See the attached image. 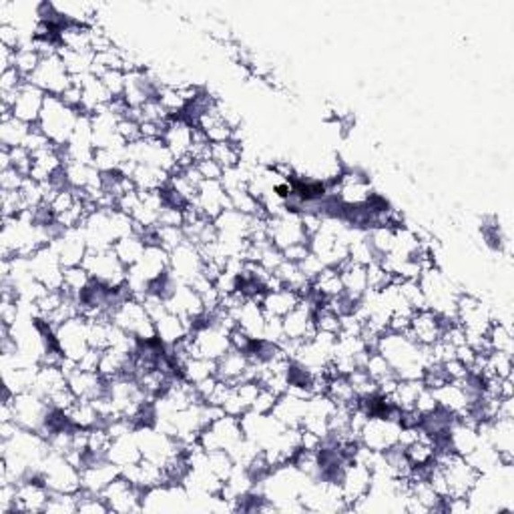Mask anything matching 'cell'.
Returning <instances> with one entry per match:
<instances>
[{"label":"cell","instance_id":"cell-19","mask_svg":"<svg viewBox=\"0 0 514 514\" xmlns=\"http://www.w3.org/2000/svg\"><path fill=\"white\" fill-rule=\"evenodd\" d=\"M145 250H147V242H145L141 234H128L125 237L119 239V242L113 245V252L117 253L119 260L123 261L125 268H133V265L141 260Z\"/></svg>","mask_w":514,"mask_h":514},{"label":"cell","instance_id":"cell-22","mask_svg":"<svg viewBox=\"0 0 514 514\" xmlns=\"http://www.w3.org/2000/svg\"><path fill=\"white\" fill-rule=\"evenodd\" d=\"M91 276L83 265H73V268H65V279H63V291L73 297H79L84 289L91 286Z\"/></svg>","mask_w":514,"mask_h":514},{"label":"cell","instance_id":"cell-6","mask_svg":"<svg viewBox=\"0 0 514 514\" xmlns=\"http://www.w3.org/2000/svg\"><path fill=\"white\" fill-rule=\"evenodd\" d=\"M53 333H55L58 350H61L66 359L79 362V359L91 350L89 323L83 318V315H76V318L65 322L63 325H58Z\"/></svg>","mask_w":514,"mask_h":514},{"label":"cell","instance_id":"cell-16","mask_svg":"<svg viewBox=\"0 0 514 514\" xmlns=\"http://www.w3.org/2000/svg\"><path fill=\"white\" fill-rule=\"evenodd\" d=\"M340 273H341V284H344V296L358 304L368 291L366 265H359L354 263L352 260H348L340 265Z\"/></svg>","mask_w":514,"mask_h":514},{"label":"cell","instance_id":"cell-1","mask_svg":"<svg viewBox=\"0 0 514 514\" xmlns=\"http://www.w3.org/2000/svg\"><path fill=\"white\" fill-rule=\"evenodd\" d=\"M79 119H81L79 109L68 107L61 97L47 95L45 107H42L37 127L40 128L42 135L55 145V147L65 149L66 143L71 141Z\"/></svg>","mask_w":514,"mask_h":514},{"label":"cell","instance_id":"cell-7","mask_svg":"<svg viewBox=\"0 0 514 514\" xmlns=\"http://www.w3.org/2000/svg\"><path fill=\"white\" fill-rule=\"evenodd\" d=\"M32 278L47 289H63L65 265L53 245H47L29 257Z\"/></svg>","mask_w":514,"mask_h":514},{"label":"cell","instance_id":"cell-15","mask_svg":"<svg viewBox=\"0 0 514 514\" xmlns=\"http://www.w3.org/2000/svg\"><path fill=\"white\" fill-rule=\"evenodd\" d=\"M302 299L304 297L299 296L297 291H291L288 288H276L265 291L260 304L268 315H273V318H286L294 307L299 306Z\"/></svg>","mask_w":514,"mask_h":514},{"label":"cell","instance_id":"cell-12","mask_svg":"<svg viewBox=\"0 0 514 514\" xmlns=\"http://www.w3.org/2000/svg\"><path fill=\"white\" fill-rule=\"evenodd\" d=\"M50 245H53L57 250L65 268L81 265L84 260V255H87V252H89L87 239H84V234H83L81 227L65 229L63 234L58 235Z\"/></svg>","mask_w":514,"mask_h":514},{"label":"cell","instance_id":"cell-5","mask_svg":"<svg viewBox=\"0 0 514 514\" xmlns=\"http://www.w3.org/2000/svg\"><path fill=\"white\" fill-rule=\"evenodd\" d=\"M29 81L37 84L40 91H45L47 95L61 97L73 84V76L68 75L61 55H50L40 58L37 71L29 76Z\"/></svg>","mask_w":514,"mask_h":514},{"label":"cell","instance_id":"cell-23","mask_svg":"<svg viewBox=\"0 0 514 514\" xmlns=\"http://www.w3.org/2000/svg\"><path fill=\"white\" fill-rule=\"evenodd\" d=\"M488 341L494 352H502L512 356V333L507 325L501 322H494L491 332H488Z\"/></svg>","mask_w":514,"mask_h":514},{"label":"cell","instance_id":"cell-10","mask_svg":"<svg viewBox=\"0 0 514 514\" xmlns=\"http://www.w3.org/2000/svg\"><path fill=\"white\" fill-rule=\"evenodd\" d=\"M444 325H447V322H444L439 314L424 307V310L414 312L406 333L414 341H418L420 346L428 348V346H434L436 341H440L442 333H444Z\"/></svg>","mask_w":514,"mask_h":514},{"label":"cell","instance_id":"cell-20","mask_svg":"<svg viewBox=\"0 0 514 514\" xmlns=\"http://www.w3.org/2000/svg\"><path fill=\"white\" fill-rule=\"evenodd\" d=\"M312 291L322 302L330 297H338L344 294V284H341L340 268H323L318 278L312 281Z\"/></svg>","mask_w":514,"mask_h":514},{"label":"cell","instance_id":"cell-21","mask_svg":"<svg viewBox=\"0 0 514 514\" xmlns=\"http://www.w3.org/2000/svg\"><path fill=\"white\" fill-rule=\"evenodd\" d=\"M209 157L216 161L224 171L234 169L239 165V163H242V147H239L237 141L211 143Z\"/></svg>","mask_w":514,"mask_h":514},{"label":"cell","instance_id":"cell-9","mask_svg":"<svg viewBox=\"0 0 514 514\" xmlns=\"http://www.w3.org/2000/svg\"><path fill=\"white\" fill-rule=\"evenodd\" d=\"M45 101H47V93L40 91L37 84L27 81L19 89V93H16V97L11 105V113L24 123L37 125L39 117L42 113V107H45Z\"/></svg>","mask_w":514,"mask_h":514},{"label":"cell","instance_id":"cell-14","mask_svg":"<svg viewBox=\"0 0 514 514\" xmlns=\"http://www.w3.org/2000/svg\"><path fill=\"white\" fill-rule=\"evenodd\" d=\"M107 458L121 470L135 465V462H139L143 458V454L139 448V442H137L135 432H127L117 436V439H111Z\"/></svg>","mask_w":514,"mask_h":514},{"label":"cell","instance_id":"cell-17","mask_svg":"<svg viewBox=\"0 0 514 514\" xmlns=\"http://www.w3.org/2000/svg\"><path fill=\"white\" fill-rule=\"evenodd\" d=\"M32 125L16 119L11 111H3V119H0V141H3L4 149H16L24 147Z\"/></svg>","mask_w":514,"mask_h":514},{"label":"cell","instance_id":"cell-2","mask_svg":"<svg viewBox=\"0 0 514 514\" xmlns=\"http://www.w3.org/2000/svg\"><path fill=\"white\" fill-rule=\"evenodd\" d=\"M81 265L101 286L123 288L127 284V268L113 250H89Z\"/></svg>","mask_w":514,"mask_h":514},{"label":"cell","instance_id":"cell-11","mask_svg":"<svg viewBox=\"0 0 514 514\" xmlns=\"http://www.w3.org/2000/svg\"><path fill=\"white\" fill-rule=\"evenodd\" d=\"M193 205L205 217L216 221L221 213L231 208V201L221 182H203L199 185V190H197Z\"/></svg>","mask_w":514,"mask_h":514},{"label":"cell","instance_id":"cell-13","mask_svg":"<svg viewBox=\"0 0 514 514\" xmlns=\"http://www.w3.org/2000/svg\"><path fill=\"white\" fill-rule=\"evenodd\" d=\"M306 408H307V398L288 390L281 394V396H278L270 414L286 428H302Z\"/></svg>","mask_w":514,"mask_h":514},{"label":"cell","instance_id":"cell-18","mask_svg":"<svg viewBox=\"0 0 514 514\" xmlns=\"http://www.w3.org/2000/svg\"><path fill=\"white\" fill-rule=\"evenodd\" d=\"M155 332H157V340L161 341V344L165 348H171V346H175L179 340L190 336L191 325L187 323L183 318H179V315L167 312L155 322Z\"/></svg>","mask_w":514,"mask_h":514},{"label":"cell","instance_id":"cell-3","mask_svg":"<svg viewBox=\"0 0 514 514\" xmlns=\"http://www.w3.org/2000/svg\"><path fill=\"white\" fill-rule=\"evenodd\" d=\"M402 422L390 416H368L359 430V444L374 452H386L400 444Z\"/></svg>","mask_w":514,"mask_h":514},{"label":"cell","instance_id":"cell-4","mask_svg":"<svg viewBox=\"0 0 514 514\" xmlns=\"http://www.w3.org/2000/svg\"><path fill=\"white\" fill-rule=\"evenodd\" d=\"M244 439L245 436L239 418L224 414L217 420H213V422L201 432L199 447L208 452L224 450L229 454Z\"/></svg>","mask_w":514,"mask_h":514},{"label":"cell","instance_id":"cell-8","mask_svg":"<svg viewBox=\"0 0 514 514\" xmlns=\"http://www.w3.org/2000/svg\"><path fill=\"white\" fill-rule=\"evenodd\" d=\"M107 502L109 512H137L143 510V491H139L131 481L121 474L101 492Z\"/></svg>","mask_w":514,"mask_h":514}]
</instances>
